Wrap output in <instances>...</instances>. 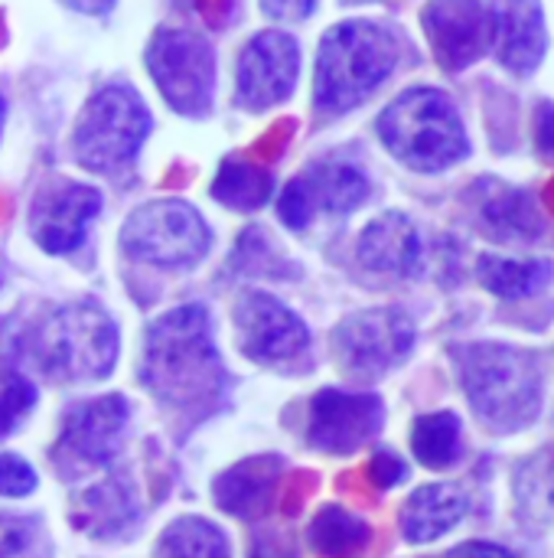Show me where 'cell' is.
<instances>
[{"label": "cell", "mask_w": 554, "mask_h": 558, "mask_svg": "<svg viewBox=\"0 0 554 558\" xmlns=\"http://www.w3.org/2000/svg\"><path fill=\"white\" fill-rule=\"evenodd\" d=\"M451 356L467 402L483 425L509 435L539 418L545 379L535 353L506 343H464Z\"/></svg>", "instance_id": "1"}, {"label": "cell", "mask_w": 554, "mask_h": 558, "mask_svg": "<svg viewBox=\"0 0 554 558\" xmlns=\"http://www.w3.org/2000/svg\"><path fill=\"white\" fill-rule=\"evenodd\" d=\"M144 383L157 399L180 409L209 402L222 392V363L202 307H176L150 327Z\"/></svg>", "instance_id": "2"}, {"label": "cell", "mask_w": 554, "mask_h": 558, "mask_svg": "<svg viewBox=\"0 0 554 558\" xmlns=\"http://www.w3.org/2000/svg\"><path fill=\"white\" fill-rule=\"evenodd\" d=\"M398 65L395 36L369 20L333 26L317 52L313 101L323 111H349L362 105Z\"/></svg>", "instance_id": "3"}, {"label": "cell", "mask_w": 554, "mask_h": 558, "mask_svg": "<svg viewBox=\"0 0 554 558\" xmlns=\"http://www.w3.org/2000/svg\"><path fill=\"white\" fill-rule=\"evenodd\" d=\"M385 147L411 170H444L467 157V131L454 101L438 88H408L379 118Z\"/></svg>", "instance_id": "4"}, {"label": "cell", "mask_w": 554, "mask_h": 558, "mask_svg": "<svg viewBox=\"0 0 554 558\" xmlns=\"http://www.w3.org/2000/svg\"><path fill=\"white\" fill-rule=\"evenodd\" d=\"M33 353L39 366L62 383H95L114 369L118 327L88 301L65 304L36 327Z\"/></svg>", "instance_id": "5"}, {"label": "cell", "mask_w": 554, "mask_h": 558, "mask_svg": "<svg viewBox=\"0 0 554 558\" xmlns=\"http://www.w3.org/2000/svg\"><path fill=\"white\" fill-rule=\"evenodd\" d=\"M150 131L144 98L127 85H104L95 92L75 128V157L88 170H111L127 163Z\"/></svg>", "instance_id": "6"}, {"label": "cell", "mask_w": 554, "mask_h": 558, "mask_svg": "<svg viewBox=\"0 0 554 558\" xmlns=\"http://www.w3.org/2000/svg\"><path fill=\"white\" fill-rule=\"evenodd\" d=\"M209 242L206 219L180 199L147 203L121 229V245L131 258L163 268L196 265L209 252Z\"/></svg>", "instance_id": "7"}, {"label": "cell", "mask_w": 554, "mask_h": 558, "mask_svg": "<svg viewBox=\"0 0 554 558\" xmlns=\"http://www.w3.org/2000/svg\"><path fill=\"white\" fill-rule=\"evenodd\" d=\"M147 65L153 82L160 85L163 98L183 111V114H202L212 101V78H216V59L206 39L183 33V29H163L153 36L147 49Z\"/></svg>", "instance_id": "8"}, {"label": "cell", "mask_w": 554, "mask_h": 558, "mask_svg": "<svg viewBox=\"0 0 554 558\" xmlns=\"http://www.w3.org/2000/svg\"><path fill=\"white\" fill-rule=\"evenodd\" d=\"M336 356L340 363L359 376L376 379L398 366L415 347V324L398 307H372L346 317L336 327Z\"/></svg>", "instance_id": "9"}, {"label": "cell", "mask_w": 554, "mask_h": 558, "mask_svg": "<svg viewBox=\"0 0 554 558\" xmlns=\"http://www.w3.org/2000/svg\"><path fill=\"white\" fill-rule=\"evenodd\" d=\"M366 196H369V180L359 167L323 160L287 183V190L281 193L278 213H281L284 226L304 229L317 213L343 216V213H353L356 206H362Z\"/></svg>", "instance_id": "10"}, {"label": "cell", "mask_w": 554, "mask_h": 558, "mask_svg": "<svg viewBox=\"0 0 554 558\" xmlns=\"http://www.w3.org/2000/svg\"><path fill=\"white\" fill-rule=\"evenodd\" d=\"M300 69L297 39L278 29L258 33L238 59V92L235 101L248 111H264L294 92Z\"/></svg>", "instance_id": "11"}, {"label": "cell", "mask_w": 554, "mask_h": 558, "mask_svg": "<svg viewBox=\"0 0 554 558\" xmlns=\"http://www.w3.org/2000/svg\"><path fill=\"white\" fill-rule=\"evenodd\" d=\"M382 422H385V405L379 396L323 389L310 402L307 441L327 454H353L382 432Z\"/></svg>", "instance_id": "12"}, {"label": "cell", "mask_w": 554, "mask_h": 558, "mask_svg": "<svg viewBox=\"0 0 554 558\" xmlns=\"http://www.w3.org/2000/svg\"><path fill=\"white\" fill-rule=\"evenodd\" d=\"M101 209V193L72 180L42 186L29 206V235L49 255H69L85 242L91 219Z\"/></svg>", "instance_id": "13"}, {"label": "cell", "mask_w": 554, "mask_h": 558, "mask_svg": "<svg viewBox=\"0 0 554 558\" xmlns=\"http://www.w3.org/2000/svg\"><path fill=\"white\" fill-rule=\"evenodd\" d=\"M235 333H238L242 353L251 356L255 363L294 360L297 353H304L310 340L304 320L291 307H284L278 298L261 294V291H248L235 304Z\"/></svg>", "instance_id": "14"}, {"label": "cell", "mask_w": 554, "mask_h": 558, "mask_svg": "<svg viewBox=\"0 0 554 558\" xmlns=\"http://www.w3.org/2000/svg\"><path fill=\"white\" fill-rule=\"evenodd\" d=\"M127 418H131V405L124 396H101V399L78 402L62 418L59 448L78 464L104 468L121 451Z\"/></svg>", "instance_id": "15"}, {"label": "cell", "mask_w": 554, "mask_h": 558, "mask_svg": "<svg viewBox=\"0 0 554 558\" xmlns=\"http://www.w3.org/2000/svg\"><path fill=\"white\" fill-rule=\"evenodd\" d=\"M424 29L438 62L451 72L477 62L493 43V20L480 0H431Z\"/></svg>", "instance_id": "16"}, {"label": "cell", "mask_w": 554, "mask_h": 558, "mask_svg": "<svg viewBox=\"0 0 554 558\" xmlns=\"http://www.w3.org/2000/svg\"><path fill=\"white\" fill-rule=\"evenodd\" d=\"M493 46L509 72L529 75L539 69L549 49L545 16L539 0H496L490 10Z\"/></svg>", "instance_id": "17"}, {"label": "cell", "mask_w": 554, "mask_h": 558, "mask_svg": "<svg viewBox=\"0 0 554 558\" xmlns=\"http://www.w3.org/2000/svg\"><path fill=\"white\" fill-rule=\"evenodd\" d=\"M359 262L379 275H418L424 265V245L415 222L405 213H385L372 219L359 239Z\"/></svg>", "instance_id": "18"}, {"label": "cell", "mask_w": 554, "mask_h": 558, "mask_svg": "<svg viewBox=\"0 0 554 558\" xmlns=\"http://www.w3.org/2000/svg\"><path fill=\"white\" fill-rule=\"evenodd\" d=\"M473 199H477L480 226L503 242H532L545 229L535 199L519 186L500 180H480Z\"/></svg>", "instance_id": "19"}, {"label": "cell", "mask_w": 554, "mask_h": 558, "mask_svg": "<svg viewBox=\"0 0 554 558\" xmlns=\"http://www.w3.org/2000/svg\"><path fill=\"white\" fill-rule=\"evenodd\" d=\"M470 513V497L457 484H428L402 507V533L408 543L424 546L447 536Z\"/></svg>", "instance_id": "20"}, {"label": "cell", "mask_w": 554, "mask_h": 558, "mask_svg": "<svg viewBox=\"0 0 554 558\" xmlns=\"http://www.w3.org/2000/svg\"><path fill=\"white\" fill-rule=\"evenodd\" d=\"M284 471L281 458H251L216 481V500L232 517H258L268 510L278 477Z\"/></svg>", "instance_id": "21"}, {"label": "cell", "mask_w": 554, "mask_h": 558, "mask_svg": "<svg viewBox=\"0 0 554 558\" xmlns=\"http://www.w3.org/2000/svg\"><path fill=\"white\" fill-rule=\"evenodd\" d=\"M82 517H75V526L85 530L95 539H114L137 526V504L131 490L121 481H104L95 490L82 497Z\"/></svg>", "instance_id": "22"}, {"label": "cell", "mask_w": 554, "mask_h": 558, "mask_svg": "<svg viewBox=\"0 0 554 558\" xmlns=\"http://www.w3.org/2000/svg\"><path fill=\"white\" fill-rule=\"evenodd\" d=\"M477 278L487 291H493L503 301H519L545 284H552L554 265L552 262H516L503 255H483L477 262Z\"/></svg>", "instance_id": "23"}, {"label": "cell", "mask_w": 554, "mask_h": 558, "mask_svg": "<svg viewBox=\"0 0 554 558\" xmlns=\"http://www.w3.org/2000/svg\"><path fill=\"white\" fill-rule=\"evenodd\" d=\"M411 451L431 471H447L460 461L464 451V428L454 412L421 415L411 428Z\"/></svg>", "instance_id": "24"}, {"label": "cell", "mask_w": 554, "mask_h": 558, "mask_svg": "<svg viewBox=\"0 0 554 558\" xmlns=\"http://www.w3.org/2000/svg\"><path fill=\"white\" fill-rule=\"evenodd\" d=\"M372 530L366 520L346 513L343 507H323L310 523V546L320 556L356 558L369 546Z\"/></svg>", "instance_id": "25"}, {"label": "cell", "mask_w": 554, "mask_h": 558, "mask_svg": "<svg viewBox=\"0 0 554 558\" xmlns=\"http://www.w3.org/2000/svg\"><path fill=\"white\" fill-rule=\"evenodd\" d=\"M157 558H229V539L219 526L199 517H183L160 536Z\"/></svg>", "instance_id": "26"}, {"label": "cell", "mask_w": 554, "mask_h": 558, "mask_svg": "<svg viewBox=\"0 0 554 558\" xmlns=\"http://www.w3.org/2000/svg\"><path fill=\"white\" fill-rule=\"evenodd\" d=\"M212 193H216L222 203H229V206L255 209V206H261V203L268 199V193H271V177H268L261 167H255V163H242V160L235 163V160H229V163L222 167V173H219Z\"/></svg>", "instance_id": "27"}, {"label": "cell", "mask_w": 554, "mask_h": 558, "mask_svg": "<svg viewBox=\"0 0 554 558\" xmlns=\"http://www.w3.org/2000/svg\"><path fill=\"white\" fill-rule=\"evenodd\" d=\"M0 558H52L46 526L33 517L0 513Z\"/></svg>", "instance_id": "28"}, {"label": "cell", "mask_w": 554, "mask_h": 558, "mask_svg": "<svg viewBox=\"0 0 554 558\" xmlns=\"http://www.w3.org/2000/svg\"><path fill=\"white\" fill-rule=\"evenodd\" d=\"M36 405V386L13 369H0V438L10 435Z\"/></svg>", "instance_id": "29"}, {"label": "cell", "mask_w": 554, "mask_h": 558, "mask_svg": "<svg viewBox=\"0 0 554 558\" xmlns=\"http://www.w3.org/2000/svg\"><path fill=\"white\" fill-rule=\"evenodd\" d=\"M36 484V471L23 458L0 454V497H29Z\"/></svg>", "instance_id": "30"}, {"label": "cell", "mask_w": 554, "mask_h": 558, "mask_svg": "<svg viewBox=\"0 0 554 558\" xmlns=\"http://www.w3.org/2000/svg\"><path fill=\"white\" fill-rule=\"evenodd\" d=\"M369 477H372L376 487L389 490V487H395V484H402V481L408 477V468H405V461H402L398 454L379 451V454L372 458V464H369Z\"/></svg>", "instance_id": "31"}, {"label": "cell", "mask_w": 554, "mask_h": 558, "mask_svg": "<svg viewBox=\"0 0 554 558\" xmlns=\"http://www.w3.org/2000/svg\"><path fill=\"white\" fill-rule=\"evenodd\" d=\"M317 0H261V10L274 20H307Z\"/></svg>", "instance_id": "32"}, {"label": "cell", "mask_w": 554, "mask_h": 558, "mask_svg": "<svg viewBox=\"0 0 554 558\" xmlns=\"http://www.w3.org/2000/svg\"><path fill=\"white\" fill-rule=\"evenodd\" d=\"M447 558H516L513 553H506L503 546H493V543H464L457 546Z\"/></svg>", "instance_id": "33"}, {"label": "cell", "mask_w": 554, "mask_h": 558, "mask_svg": "<svg viewBox=\"0 0 554 558\" xmlns=\"http://www.w3.org/2000/svg\"><path fill=\"white\" fill-rule=\"evenodd\" d=\"M539 147L554 160V105H542L539 111Z\"/></svg>", "instance_id": "34"}, {"label": "cell", "mask_w": 554, "mask_h": 558, "mask_svg": "<svg viewBox=\"0 0 554 558\" xmlns=\"http://www.w3.org/2000/svg\"><path fill=\"white\" fill-rule=\"evenodd\" d=\"M62 3H69L78 13H104V10H111L114 0H62Z\"/></svg>", "instance_id": "35"}, {"label": "cell", "mask_w": 554, "mask_h": 558, "mask_svg": "<svg viewBox=\"0 0 554 558\" xmlns=\"http://www.w3.org/2000/svg\"><path fill=\"white\" fill-rule=\"evenodd\" d=\"M0 128H3V98H0Z\"/></svg>", "instance_id": "36"}, {"label": "cell", "mask_w": 554, "mask_h": 558, "mask_svg": "<svg viewBox=\"0 0 554 558\" xmlns=\"http://www.w3.org/2000/svg\"><path fill=\"white\" fill-rule=\"evenodd\" d=\"M343 3H369V0H343Z\"/></svg>", "instance_id": "37"}, {"label": "cell", "mask_w": 554, "mask_h": 558, "mask_svg": "<svg viewBox=\"0 0 554 558\" xmlns=\"http://www.w3.org/2000/svg\"><path fill=\"white\" fill-rule=\"evenodd\" d=\"M0 281H3V265H0Z\"/></svg>", "instance_id": "38"}]
</instances>
